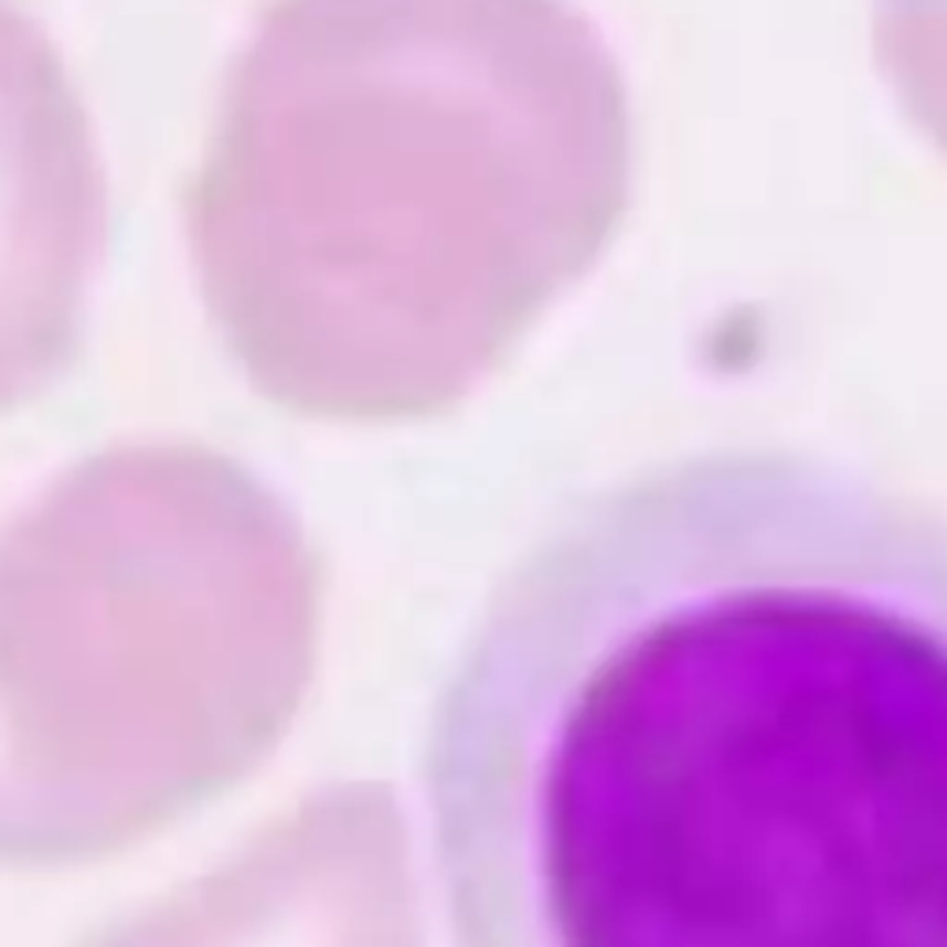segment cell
Listing matches in <instances>:
<instances>
[{
	"label": "cell",
	"mask_w": 947,
	"mask_h": 947,
	"mask_svg": "<svg viewBox=\"0 0 947 947\" xmlns=\"http://www.w3.org/2000/svg\"><path fill=\"white\" fill-rule=\"evenodd\" d=\"M418 785L451 947H947V511L788 445L588 492Z\"/></svg>",
	"instance_id": "cell-1"
},
{
	"label": "cell",
	"mask_w": 947,
	"mask_h": 947,
	"mask_svg": "<svg viewBox=\"0 0 947 947\" xmlns=\"http://www.w3.org/2000/svg\"><path fill=\"white\" fill-rule=\"evenodd\" d=\"M870 45L903 119L947 156V0H870Z\"/></svg>",
	"instance_id": "cell-2"
}]
</instances>
